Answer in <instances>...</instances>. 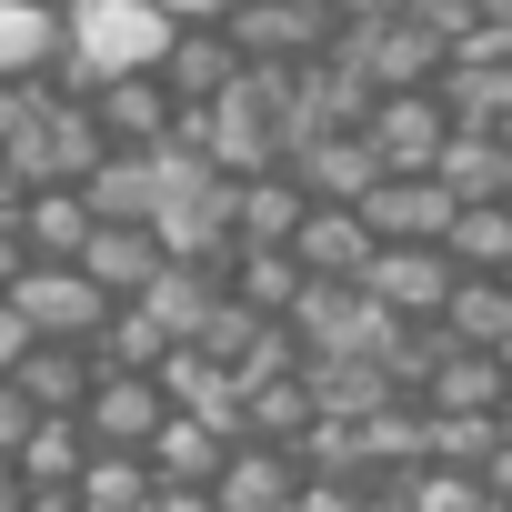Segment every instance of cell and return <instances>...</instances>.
I'll return each mask as SVG.
<instances>
[{"label":"cell","instance_id":"7c38bea8","mask_svg":"<svg viewBox=\"0 0 512 512\" xmlns=\"http://www.w3.org/2000/svg\"><path fill=\"white\" fill-rule=\"evenodd\" d=\"M71 262H81L111 302H141V282L171 262V251H161V231H151V221H91V241L71 251Z\"/></svg>","mask_w":512,"mask_h":512},{"label":"cell","instance_id":"83f0119b","mask_svg":"<svg viewBox=\"0 0 512 512\" xmlns=\"http://www.w3.org/2000/svg\"><path fill=\"white\" fill-rule=\"evenodd\" d=\"M392 502H402V512H492V482L462 472V462H412V472L392 482Z\"/></svg>","mask_w":512,"mask_h":512},{"label":"cell","instance_id":"52a82bcc","mask_svg":"<svg viewBox=\"0 0 512 512\" xmlns=\"http://www.w3.org/2000/svg\"><path fill=\"white\" fill-rule=\"evenodd\" d=\"M161 372H91V392H81V432L101 442V452H141L151 432H161Z\"/></svg>","mask_w":512,"mask_h":512},{"label":"cell","instance_id":"74e56055","mask_svg":"<svg viewBox=\"0 0 512 512\" xmlns=\"http://www.w3.org/2000/svg\"><path fill=\"white\" fill-rule=\"evenodd\" d=\"M21 492H31V482H21V462H11V452H0V512H11Z\"/></svg>","mask_w":512,"mask_h":512},{"label":"cell","instance_id":"ab89813d","mask_svg":"<svg viewBox=\"0 0 512 512\" xmlns=\"http://www.w3.org/2000/svg\"><path fill=\"white\" fill-rule=\"evenodd\" d=\"M492 362H502V372H512V332H502V342H492Z\"/></svg>","mask_w":512,"mask_h":512},{"label":"cell","instance_id":"8d00e7d4","mask_svg":"<svg viewBox=\"0 0 512 512\" xmlns=\"http://www.w3.org/2000/svg\"><path fill=\"white\" fill-rule=\"evenodd\" d=\"M161 11H171V21H221L231 0H161Z\"/></svg>","mask_w":512,"mask_h":512},{"label":"cell","instance_id":"5bb4252c","mask_svg":"<svg viewBox=\"0 0 512 512\" xmlns=\"http://www.w3.org/2000/svg\"><path fill=\"white\" fill-rule=\"evenodd\" d=\"M0 81L61 91V0H0Z\"/></svg>","mask_w":512,"mask_h":512},{"label":"cell","instance_id":"ee69618b","mask_svg":"<svg viewBox=\"0 0 512 512\" xmlns=\"http://www.w3.org/2000/svg\"><path fill=\"white\" fill-rule=\"evenodd\" d=\"M502 201H512V181H502Z\"/></svg>","mask_w":512,"mask_h":512},{"label":"cell","instance_id":"5b68a950","mask_svg":"<svg viewBox=\"0 0 512 512\" xmlns=\"http://www.w3.org/2000/svg\"><path fill=\"white\" fill-rule=\"evenodd\" d=\"M442 131H452V111H442L432 81H422V91H372V111H362V141H372L382 171H432Z\"/></svg>","mask_w":512,"mask_h":512},{"label":"cell","instance_id":"f35d334b","mask_svg":"<svg viewBox=\"0 0 512 512\" xmlns=\"http://www.w3.org/2000/svg\"><path fill=\"white\" fill-rule=\"evenodd\" d=\"M472 11H482V21H512V0H472Z\"/></svg>","mask_w":512,"mask_h":512},{"label":"cell","instance_id":"484cf974","mask_svg":"<svg viewBox=\"0 0 512 512\" xmlns=\"http://www.w3.org/2000/svg\"><path fill=\"white\" fill-rule=\"evenodd\" d=\"M302 422H312V382H302V362H292V372H262V382H241V432L302 442Z\"/></svg>","mask_w":512,"mask_h":512},{"label":"cell","instance_id":"e575fe53","mask_svg":"<svg viewBox=\"0 0 512 512\" xmlns=\"http://www.w3.org/2000/svg\"><path fill=\"white\" fill-rule=\"evenodd\" d=\"M332 21H382V11H402V0H322Z\"/></svg>","mask_w":512,"mask_h":512},{"label":"cell","instance_id":"d6986e66","mask_svg":"<svg viewBox=\"0 0 512 512\" xmlns=\"http://www.w3.org/2000/svg\"><path fill=\"white\" fill-rule=\"evenodd\" d=\"M91 342H31L21 362H11V382H21V402L31 412H81V392H91Z\"/></svg>","mask_w":512,"mask_h":512},{"label":"cell","instance_id":"3957f363","mask_svg":"<svg viewBox=\"0 0 512 512\" xmlns=\"http://www.w3.org/2000/svg\"><path fill=\"white\" fill-rule=\"evenodd\" d=\"M0 302L31 322V342H91L101 312H111V292H101L81 262H21V282L0 292Z\"/></svg>","mask_w":512,"mask_h":512},{"label":"cell","instance_id":"7a4b0ae2","mask_svg":"<svg viewBox=\"0 0 512 512\" xmlns=\"http://www.w3.org/2000/svg\"><path fill=\"white\" fill-rule=\"evenodd\" d=\"M221 31H231L241 71H302V61H322V51H332V31H342V21L322 11V0H231Z\"/></svg>","mask_w":512,"mask_h":512},{"label":"cell","instance_id":"603a6c76","mask_svg":"<svg viewBox=\"0 0 512 512\" xmlns=\"http://www.w3.org/2000/svg\"><path fill=\"white\" fill-rule=\"evenodd\" d=\"M81 201H91L101 221H151V201H161L151 151H101V161L81 171Z\"/></svg>","mask_w":512,"mask_h":512},{"label":"cell","instance_id":"60d3db41","mask_svg":"<svg viewBox=\"0 0 512 512\" xmlns=\"http://www.w3.org/2000/svg\"><path fill=\"white\" fill-rule=\"evenodd\" d=\"M492 131H502V151H512V111H502V121H492Z\"/></svg>","mask_w":512,"mask_h":512},{"label":"cell","instance_id":"d6a6232c","mask_svg":"<svg viewBox=\"0 0 512 512\" xmlns=\"http://www.w3.org/2000/svg\"><path fill=\"white\" fill-rule=\"evenodd\" d=\"M21 352H31V322H21V312H11V302H0V372H11V362H21Z\"/></svg>","mask_w":512,"mask_h":512},{"label":"cell","instance_id":"9c48e42d","mask_svg":"<svg viewBox=\"0 0 512 512\" xmlns=\"http://www.w3.org/2000/svg\"><path fill=\"white\" fill-rule=\"evenodd\" d=\"M352 211H362V231H372V241H442L452 191H442L432 171H382V181H372Z\"/></svg>","mask_w":512,"mask_h":512},{"label":"cell","instance_id":"7402d4cb","mask_svg":"<svg viewBox=\"0 0 512 512\" xmlns=\"http://www.w3.org/2000/svg\"><path fill=\"white\" fill-rule=\"evenodd\" d=\"M442 251H452V272H512V201H452L442 221Z\"/></svg>","mask_w":512,"mask_h":512},{"label":"cell","instance_id":"e0dca14e","mask_svg":"<svg viewBox=\"0 0 512 512\" xmlns=\"http://www.w3.org/2000/svg\"><path fill=\"white\" fill-rule=\"evenodd\" d=\"M312 211V191L292 181V161H272V171H241L231 181V241H292V221Z\"/></svg>","mask_w":512,"mask_h":512},{"label":"cell","instance_id":"44dd1931","mask_svg":"<svg viewBox=\"0 0 512 512\" xmlns=\"http://www.w3.org/2000/svg\"><path fill=\"white\" fill-rule=\"evenodd\" d=\"M432 181L452 191V201H492L502 181H512V151H502V131H442V151H432Z\"/></svg>","mask_w":512,"mask_h":512},{"label":"cell","instance_id":"4dcf8cb0","mask_svg":"<svg viewBox=\"0 0 512 512\" xmlns=\"http://www.w3.org/2000/svg\"><path fill=\"white\" fill-rule=\"evenodd\" d=\"M11 512H81V502H71V482H31Z\"/></svg>","mask_w":512,"mask_h":512},{"label":"cell","instance_id":"7bdbcfd3","mask_svg":"<svg viewBox=\"0 0 512 512\" xmlns=\"http://www.w3.org/2000/svg\"><path fill=\"white\" fill-rule=\"evenodd\" d=\"M492 512H512V502H492Z\"/></svg>","mask_w":512,"mask_h":512},{"label":"cell","instance_id":"8fae6325","mask_svg":"<svg viewBox=\"0 0 512 512\" xmlns=\"http://www.w3.org/2000/svg\"><path fill=\"white\" fill-rule=\"evenodd\" d=\"M282 161H292V181H302L312 201H362V191L382 181V161H372L362 121H352V131H302V141H292Z\"/></svg>","mask_w":512,"mask_h":512},{"label":"cell","instance_id":"ba28073f","mask_svg":"<svg viewBox=\"0 0 512 512\" xmlns=\"http://www.w3.org/2000/svg\"><path fill=\"white\" fill-rule=\"evenodd\" d=\"M292 492H302V462H292V442H262V432H241L221 452V472H211L221 512H282Z\"/></svg>","mask_w":512,"mask_h":512},{"label":"cell","instance_id":"cb8c5ba5","mask_svg":"<svg viewBox=\"0 0 512 512\" xmlns=\"http://www.w3.org/2000/svg\"><path fill=\"white\" fill-rule=\"evenodd\" d=\"M221 452H231V432H211V422H191V412H161V432L141 442L151 482H211V472H221Z\"/></svg>","mask_w":512,"mask_h":512},{"label":"cell","instance_id":"ac0fdd59","mask_svg":"<svg viewBox=\"0 0 512 512\" xmlns=\"http://www.w3.org/2000/svg\"><path fill=\"white\" fill-rule=\"evenodd\" d=\"M211 302H221V262H161V272L141 282V312H151L171 342H191V332L211 322Z\"/></svg>","mask_w":512,"mask_h":512},{"label":"cell","instance_id":"f1b7e54d","mask_svg":"<svg viewBox=\"0 0 512 512\" xmlns=\"http://www.w3.org/2000/svg\"><path fill=\"white\" fill-rule=\"evenodd\" d=\"M141 512H221V502H211V482H151Z\"/></svg>","mask_w":512,"mask_h":512},{"label":"cell","instance_id":"d4e9b609","mask_svg":"<svg viewBox=\"0 0 512 512\" xmlns=\"http://www.w3.org/2000/svg\"><path fill=\"white\" fill-rule=\"evenodd\" d=\"M71 502H81V512H141V502H151V462H141V452H101V442H91V452H81V472H71Z\"/></svg>","mask_w":512,"mask_h":512},{"label":"cell","instance_id":"277c9868","mask_svg":"<svg viewBox=\"0 0 512 512\" xmlns=\"http://www.w3.org/2000/svg\"><path fill=\"white\" fill-rule=\"evenodd\" d=\"M392 322H432L442 312V292H452V251L442 241H372V262L352 272Z\"/></svg>","mask_w":512,"mask_h":512},{"label":"cell","instance_id":"9a60e30c","mask_svg":"<svg viewBox=\"0 0 512 512\" xmlns=\"http://www.w3.org/2000/svg\"><path fill=\"white\" fill-rule=\"evenodd\" d=\"M91 201H81V181H31V201H21V251H31V262H71V251L91 241Z\"/></svg>","mask_w":512,"mask_h":512},{"label":"cell","instance_id":"4fadbf2b","mask_svg":"<svg viewBox=\"0 0 512 512\" xmlns=\"http://www.w3.org/2000/svg\"><path fill=\"white\" fill-rule=\"evenodd\" d=\"M292 262H302L312 282H352V272L372 262V231H362V211H352V201H312V211L292 221Z\"/></svg>","mask_w":512,"mask_h":512},{"label":"cell","instance_id":"2e32d148","mask_svg":"<svg viewBox=\"0 0 512 512\" xmlns=\"http://www.w3.org/2000/svg\"><path fill=\"white\" fill-rule=\"evenodd\" d=\"M502 382H512V372H502L492 352H472V342H442L412 402H422V412H502Z\"/></svg>","mask_w":512,"mask_h":512},{"label":"cell","instance_id":"ffe728a7","mask_svg":"<svg viewBox=\"0 0 512 512\" xmlns=\"http://www.w3.org/2000/svg\"><path fill=\"white\" fill-rule=\"evenodd\" d=\"M452 342H472V352H492L502 332H512V272H452V292H442V312H432Z\"/></svg>","mask_w":512,"mask_h":512},{"label":"cell","instance_id":"6da1fadb","mask_svg":"<svg viewBox=\"0 0 512 512\" xmlns=\"http://www.w3.org/2000/svg\"><path fill=\"white\" fill-rule=\"evenodd\" d=\"M101 151H111V141H101L91 101H81V91H51V81H31V111L11 121V141H0V161H11L21 181H81Z\"/></svg>","mask_w":512,"mask_h":512},{"label":"cell","instance_id":"8992f818","mask_svg":"<svg viewBox=\"0 0 512 512\" xmlns=\"http://www.w3.org/2000/svg\"><path fill=\"white\" fill-rule=\"evenodd\" d=\"M81 101H91V121H101L111 151H151V141H171V121H181V101L161 91V71H111V81H91Z\"/></svg>","mask_w":512,"mask_h":512},{"label":"cell","instance_id":"1f68e13d","mask_svg":"<svg viewBox=\"0 0 512 512\" xmlns=\"http://www.w3.org/2000/svg\"><path fill=\"white\" fill-rule=\"evenodd\" d=\"M482 482H492V502H512V432L482 452Z\"/></svg>","mask_w":512,"mask_h":512},{"label":"cell","instance_id":"d590c367","mask_svg":"<svg viewBox=\"0 0 512 512\" xmlns=\"http://www.w3.org/2000/svg\"><path fill=\"white\" fill-rule=\"evenodd\" d=\"M31 111V81H0V141H11V121Z\"/></svg>","mask_w":512,"mask_h":512},{"label":"cell","instance_id":"836d02e7","mask_svg":"<svg viewBox=\"0 0 512 512\" xmlns=\"http://www.w3.org/2000/svg\"><path fill=\"white\" fill-rule=\"evenodd\" d=\"M21 262H31V251H21V231H11V221H0V292H11V282H21Z\"/></svg>","mask_w":512,"mask_h":512},{"label":"cell","instance_id":"4316f807","mask_svg":"<svg viewBox=\"0 0 512 512\" xmlns=\"http://www.w3.org/2000/svg\"><path fill=\"white\" fill-rule=\"evenodd\" d=\"M81 452H91V432H81V412H31V432L11 442V462H21V482H71V472H81Z\"/></svg>","mask_w":512,"mask_h":512},{"label":"cell","instance_id":"b9f144b4","mask_svg":"<svg viewBox=\"0 0 512 512\" xmlns=\"http://www.w3.org/2000/svg\"><path fill=\"white\" fill-rule=\"evenodd\" d=\"M382 512H402V502H382Z\"/></svg>","mask_w":512,"mask_h":512},{"label":"cell","instance_id":"f546056e","mask_svg":"<svg viewBox=\"0 0 512 512\" xmlns=\"http://www.w3.org/2000/svg\"><path fill=\"white\" fill-rule=\"evenodd\" d=\"M21 432H31V402H21V382H11V372H0V452H11Z\"/></svg>","mask_w":512,"mask_h":512},{"label":"cell","instance_id":"30bf717a","mask_svg":"<svg viewBox=\"0 0 512 512\" xmlns=\"http://www.w3.org/2000/svg\"><path fill=\"white\" fill-rule=\"evenodd\" d=\"M161 91L171 101H211V91H231L241 81V51H231V31L221 21H171V41H161Z\"/></svg>","mask_w":512,"mask_h":512}]
</instances>
